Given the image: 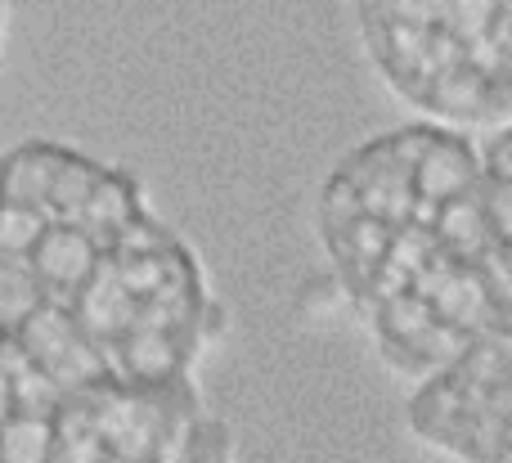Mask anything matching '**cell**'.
<instances>
[{
	"instance_id": "6da1fadb",
	"label": "cell",
	"mask_w": 512,
	"mask_h": 463,
	"mask_svg": "<svg viewBox=\"0 0 512 463\" xmlns=\"http://www.w3.org/2000/svg\"><path fill=\"white\" fill-rule=\"evenodd\" d=\"M481 180V158L477 144L463 140L450 126H436L427 153L418 158V167L409 171V189H414V203L423 207H441L459 194H472Z\"/></svg>"
},
{
	"instance_id": "7a4b0ae2",
	"label": "cell",
	"mask_w": 512,
	"mask_h": 463,
	"mask_svg": "<svg viewBox=\"0 0 512 463\" xmlns=\"http://www.w3.org/2000/svg\"><path fill=\"white\" fill-rule=\"evenodd\" d=\"M144 212H149V203H144V194H140V180L117 167H104V176L95 180V189L86 194V203L77 207L72 221L86 225L99 243H113L117 234Z\"/></svg>"
},
{
	"instance_id": "3957f363",
	"label": "cell",
	"mask_w": 512,
	"mask_h": 463,
	"mask_svg": "<svg viewBox=\"0 0 512 463\" xmlns=\"http://www.w3.org/2000/svg\"><path fill=\"white\" fill-rule=\"evenodd\" d=\"M391 225L373 221V216H355L351 225H342V230H324V243H328V257H333L337 275H342V284L351 288V297L364 288V279L378 270V261L387 257L391 248Z\"/></svg>"
},
{
	"instance_id": "277c9868",
	"label": "cell",
	"mask_w": 512,
	"mask_h": 463,
	"mask_svg": "<svg viewBox=\"0 0 512 463\" xmlns=\"http://www.w3.org/2000/svg\"><path fill=\"white\" fill-rule=\"evenodd\" d=\"M432 234H436V248L450 252L454 261H463V266H490L495 243H490V230H486V216H481L477 189L436 207Z\"/></svg>"
},
{
	"instance_id": "5b68a950",
	"label": "cell",
	"mask_w": 512,
	"mask_h": 463,
	"mask_svg": "<svg viewBox=\"0 0 512 463\" xmlns=\"http://www.w3.org/2000/svg\"><path fill=\"white\" fill-rule=\"evenodd\" d=\"M477 198H481V216H486V230L495 248L512 243V185L499 180H477Z\"/></svg>"
},
{
	"instance_id": "8992f818",
	"label": "cell",
	"mask_w": 512,
	"mask_h": 463,
	"mask_svg": "<svg viewBox=\"0 0 512 463\" xmlns=\"http://www.w3.org/2000/svg\"><path fill=\"white\" fill-rule=\"evenodd\" d=\"M360 212V198H355V189L346 185L342 176H328L324 194H319V230H342V225H351Z\"/></svg>"
},
{
	"instance_id": "52a82bcc",
	"label": "cell",
	"mask_w": 512,
	"mask_h": 463,
	"mask_svg": "<svg viewBox=\"0 0 512 463\" xmlns=\"http://www.w3.org/2000/svg\"><path fill=\"white\" fill-rule=\"evenodd\" d=\"M481 158V180H499V185H512V126L495 135L486 149H477Z\"/></svg>"
},
{
	"instance_id": "ba28073f",
	"label": "cell",
	"mask_w": 512,
	"mask_h": 463,
	"mask_svg": "<svg viewBox=\"0 0 512 463\" xmlns=\"http://www.w3.org/2000/svg\"><path fill=\"white\" fill-rule=\"evenodd\" d=\"M0 36H5V5H0Z\"/></svg>"
},
{
	"instance_id": "9c48e42d",
	"label": "cell",
	"mask_w": 512,
	"mask_h": 463,
	"mask_svg": "<svg viewBox=\"0 0 512 463\" xmlns=\"http://www.w3.org/2000/svg\"><path fill=\"white\" fill-rule=\"evenodd\" d=\"M508 126H512V122H508Z\"/></svg>"
}]
</instances>
